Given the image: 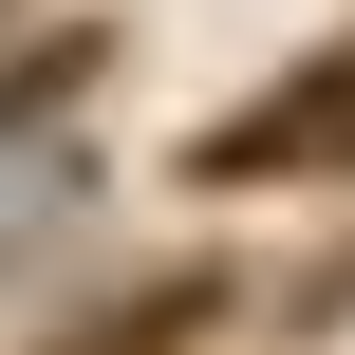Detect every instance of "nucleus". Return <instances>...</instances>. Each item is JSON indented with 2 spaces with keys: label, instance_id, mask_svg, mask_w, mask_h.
<instances>
[{
  "label": "nucleus",
  "instance_id": "f257e3e1",
  "mask_svg": "<svg viewBox=\"0 0 355 355\" xmlns=\"http://www.w3.org/2000/svg\"><path fill=\"white\" fill-rule=\"evenodd\" d=\"M318 168H355V37L300 56L281 94H243L225 131H187V187H318Z\"/></svg>",
  "mask_w": 355,
  "mask_h": 355
},
{
  "label": "nucleus",
  "instance_id": "7ed1b4c3",
  "mask_svg": "<svg viewBox=\"0 0 355 355\" xmlns=\"http://www.w3.org/2000/svg\"><path fill=\"white\" fill-rule=\"evenodd\" d=\"M56 206H75V168H37V187L0 206V262H19V243H56Z\"/></svg>",
  "mask_w": 355,
  "mask_h": 355
},
{
  "label": "nucleus",
  "instance_id": "f03ea898",
  "mask_svg": "<svg viewBox=\"0 0 355 355\" xmlns=\"http://www.w3.org/2000/svg\"><path fill=\"white\" fill-rule=\"evenodd\" d=\"M206 337H243V281H225V262H168V281H131V300L56 318L37 355H206Z\"/></svg>",
  "mask_w": 355,
  "mask_h": 355
}]
</instances>
